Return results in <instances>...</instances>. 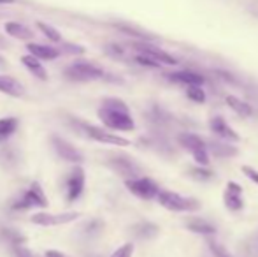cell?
I'll return each mask as SVG.
<instances>
[{"label":"cell","instance_id":"cell-13","mask_svg":"<svg viewBox=\"0 0 258 257\" xmlns=\"http://www.w3.org/2000/svg\"><path fill=\"white\" fill-rule=\"evenodd\" d=\"M209 129L211 132L214 134V136L221 137V139L225 141H239L241 137H239V134L235 132L234 129L230 127V125L225 122L223 117H213L209 120Z\"/></svg>","mask_w":258,"mask_h":257},{"label":"cell","instance_id":"cell-22","mask_svg":"<svg viewBox=\"0 0 258 257\" xmlns=\"http://www.w3.org/2000/svg\"><path fill=\"white\" fill-rule=\"evenodd\" d=\"M186 227L191 231V233L197 234H214L216 233V227L211 222H207L204 219H191L186 222Z\"/></svg>","mask_w":258,"mask_h":257},{"label":"cell","instance_id":"cell-23","mask_svg":"<svg viewBox=\"0 0 258 257\" xmlns=\"http://www.w3.org/2000/svg\"><path fill=\"white\" fill-rule=\"evenodd\" d=\"M18 129V118L14 117H6L0 118V141H6L16 132Z\"/></svg>","mask_w":258,"mask_h":257},{"label":"cell","instance_id":"cell-31","mask_svg":"<svg viewBox=\"0 0 258 257\" xmlns=\"http://www.w3.org/2000/svg\"><path fill=\"white\" fill-rule=\"evenodd\" d=\"M134 255V243H125L119 248H116L109 257H132Z\"/></svg>","mask_w":258,"mask_h":257},{"label":"cell","instance_id":"cell-36","mask_svg":"<svg viewBox=\"0 0 258 257\" xmlns=\"http://www.w3.org/2000/svg\"><path fill=\"white\" fill-rule=\"evenodd\" d=\"M107 53H111V55H123V49L119 48V46L111 44V46H107Z\"/></svg>","mask_w":258,"mask_h":257},{"label":"cell","instance_id":"cell-32","mask_svg":"<svg viewBox=\"0 0 258 257\" xmlns=\"http://www.w3.org/2000/svg\"><path fill=\"white\" fill-rule=\"evenodd\" d=\"M61 52L65 53H71V55H83V53L86 52L83 46H78V44H71V42H67V44L61 46Z\"/></svg>","mask_w":258,"mask_h":257},{"label":"cell","instance_id":"cell-35","mask_svg":"<svg viewBox=\"0 0 258 257\" xmlns=\"http://www.w3.org/2000/svg\"><path fill=\"white\" fill-rule=\"evenodd\" d=\"M44 257H71V255L63 254V252H60V250H46Z\"/></svg>","mask_w":258,"mask_h":257},{"label":"cell","instance_id":"cell-9","mask_svg":"<svg viewBox=\"0 0 258 257\" xmlns=\"http://www.w3.org/2000/svg\"><path fill=\"white\" fill-rule=\"evenodd\" d=\"M109 166H111L112 171H116L118 175L125 176L126 180L130 178H139L141 175V168L136 164V161L125 155H116V157L109 159Z\"/></svg>","mask_w":258,"mask_h":257},{"label":"cell","instance_id":"cell-11","mask_svg":"<svg viewBox=\"0 0 258 257\" xmlns=\"http://www.w3.org/2000/svg\"><path fill=\"white\" fill-rule=\"evenodd\" d=\"M134 48H136L137 53H143V55L151 57V59L156 60V62H160L162 65H177V60L174 59L172 55H169L167 52L156 48L153 44H148V42H136Z\"/></svg>","mask_w":258,"mask_h":257},{"label":"cell","instance_id":"cell-14","mask_svg":"<svg viewBox=\"0 0 258 257\" xmlns=\"http://www.w3.org/2000/svg\"><path fill=\"white\" fill-rule=\"evenodd\" d=\"M223 199H225V206L230 212H239L244 206V201H242V187L235 182H228Z\"/></svg>","mask_w":258,"mask_h":257},{"label":"cell","instance_id":"cell-8","mask_svg":"<svg viewBox=\"0 0 258 257\" xmlns=\"http://www.w3.org/2000/svg\"><path fill=\"white\" fill-rule=\"evenodd\" d=\"M83 129H85L86 136L99 141V143L112 144V146H130V141L126 139V137H121V136H118V134H112L105 129L95 127V125H88V124H83Z\"/></svg>","mask_w":258,"mask_h":257},{"label":"cell","instance_id":"cell-29","mask_svg":"<svg viewBox=\"0 0 258 257\" xmlns=\"http://www.w3.org/2000/svg\"><path fill=\"white\" fill-rule=\"evenodd\" d=\"M136 62L139 65H144V67H151V69H158L162 67V64L156 62V60H153L151 57L148 55H143V53H137L136 55Z\"/></svg>","mask_w":258,"mask_h":257},{"label":"cell","instance_id":"cell-12","mask_svg":"<svg viewBox=\"0 0 258 257\" xmlns=\"http://www.w3.org/2000/svg\"><path fill=\"white\" fill-rule=\"evenodd\" d=\"M53 148L56 150V153L67 162H74V164H78V162L83 161L81 151H79L72 143H69L67 139H63V137L54 136L53 137Z\"/></svg>","mask_w":258,"mask_h":257},{"label":"cell","instance_id":"cell-2","mask_svg":"<svg viewBox=\"0 0 258 257\" xmlns=\"http://www.w3.org/2000/svg\"><path fill=\"white\" fill-rule=\"evenodd\" d=\"M156 201L160 206H163L169 212H177V213H188V212H197L201 210V202L194 197H184L172 190H160L156 195Z\"/></svg>","mask_w":258,"mask_h":257},{"label":"cell","instance_id":"cell-30","mask_svg":"<svg viewBox=\"0 0 258 257\" xmlns=\"http://www.w3.org/2000/svg\"><path fill=\"white\" fill-rule=\"evenodd\" d=\"M207 245H209V250L213 252L214 257H234L232 254H228L227 248H225L221 243H218V241H209Z\"/></svg>","mask_w":258,"mask_h":257},{"label":"cell","instance_id":"cell-37","mask_svg":"<svg viewBox=\"0 0 258 257\" xmlns=\"http://www.w3.org/2000/svg\"><path fill=\"white\" fill-rule=\"evenodd\" d=\"M14 2H16V0H0V6H2V4L7 6V4H14Z\"/></svg>","mask_w":258,"mask_h":257},{"label":"cell","instance_id":"cell-5","mask_svg":"<svg viewBox=\"0 0 258 257\" xmlns=\"http://www.w3.org/2000/svg\"><path fill=\"white\" fill-rule=\"evenodd\" d=\"M48 195L44 194L42 187L37 182H34L30 187L27 189V192L21 194V197H18L13 202L14 210H30V208H48Z\"/></svg>","mask_w":258,"mask_h":257},{"label":"cell","instance_id":"cell-7","mask_svg":"<svg viewBox=\"0 0 258 257\" xmlns=\"http://www.w3.org/2000/svg\"><path fill=\"white\" fill-rule=\"evenodd\" d=\"M125 185L134 195H137L139 199H146V201L155 199L156 195H158V192H160V187L156 185L151 178H148V176L130 178V180H126V182H125Z\"/></svg>","mask_w":258,"mask_h":257},{"label":"cell","instance_id":"cell-3","mask_svg":"<svg viewBox=\"0 0 258 257\" xmlns=\"http://www.w3.org/2000/svg\"><path fill=\"white\" fill-rule=\"evenodd\" d=\"M177 141L179 144L184 148L186 151H190L194 161L197 162L199 166H209L211 159H209V148H207L206 141L202 139L201 136L191 132H181L177 136Z\"/></svg>","mask_w":258,"mask_h":257},{"label":"cell","instance_id":"cell-17","mask_svg":"<svg viewBox=\"0 0 258 257\" xmlns=\"http://www.w3.org/2000/svg\"><path fill=\"white\" fill-rule=\"evenodd\" d=\"M30 55L37 57L39 60H54L60 57V49L53 48V46H46V44H37V42H30L27 46Z\"/></svg>","mask_w":258,"mask_h":257},{"label":"cell","instance_id":"cell-4","mask_svg":"<svg viewBox=\"0 0 258 257\" xmlns=\"http://www.w3.org/2000/svg\"><path fill=\"white\" fill-rule=\"evenodd\" d=\"M65 78L72 79V81H95V79L104 78V69L92 62H85V60H79V62L71 64L63 71Z\"/></svg>","mask_w":258,"mask_h":257},{"label":"cell","instance_id":"cell-26","mask_svg":"<svg viewBox=\"0 0 258 257\" xmlns=\"http://www.w3.org/2000/svg\"><path fill=\"white\" fill-rule=\"evenodd\" d=\"M186 97L190 100L197 104H204L206 102V92L202 90V86L199 85H194V86H188L186 88Z\"/></svg>","mask_w":258,"mask_h":257},{"label":"cell","instance_id":"cell-15","mask_svg":"<svg viewBox=\"0 0 258 257\" xmlns=\"http://www.w3.org/2000/svg\"><path fill=\"white\" fill-rule=\"evenodd\" d=\"M167 79L172 83H177V85H184V86H194V85L202 86L206 81L204 76L199 74V72H194V71L170 72V74H167Z\"/></svg>","mask_w":258,"mask_h":257},{"label":"cell","instance_id":"cell-16","mask_svg":"<svg viewBox=\"0 0 258 257\" xmlns=\"http://www.w3.org/2000/svg\"><path fill=\"white\" fill-rule=\"evenodd\" d=\"M0 92L9 97H23L25 86L16 78H13V76L0 74Z\"/></svg>","mask_w":258,"mask_h":257},{"label":"cell","instance_id":"cell-20","mask_svg":"<svg viewBox=\"0 0 258 257\" xmlns=\"http://www.w3.org/2000/svg\"><path fill=\"white\" fill-rule=\"evenodd\" d=\"M158 226L153 222H137L136 226L132 227V233L136 238H139V240H150V238H155L156 234H158Z\"/></svg>","mask_w":258,"mask_h":257},{"label":"cell","instance_id":"cell-25","mask_svg":"<svg viewBox=\"0 0 258 257\" xmlns=\"http://www.w3.org/2000/svg\"><path fill=\"white\" fill-rule=\"evenodd\" d=\"M37 28L42 32V34L46 35V37L49 39V41L53 42H61V34L56 30L54 27H51V25L44 23V21H37Z\"/></svg>","mask_w":258,"mask_h":257},{"label":"cell","instance_id":"cell-18","mask_svg":"<svg viewBox=\"0 0 258 257\" xmlns=\"http://www.w3.org/2000/svg\"><path fill=\"white\" fill-rule=\"evenodd\" d=\"M4 30L14 39H20V41H30L34 39V32L28 27H25L23 23H18V21H7L4 25Z\"/></svg>","mask_w":258,"mask_h":257},{"label":"cell","instance_id":"cell-6","mask_svg":"<svg viewBox=\"0 0 258 257\" xmlns=\"http://www.w3.org/2000/svg\"><path fill=\"white\" fill-rule=\"evenodd\" d=\"M78 212H63V213H48V212H39L30 217V222L41 227H53V226H63V224H71L79 219Z\"/></svg>","mask_w":258,"mask_h":257},{"label":"cell","instance_id":"cell-24","mask_svg":"<svg viewBox=\"0 0 258 257\" xmlns=\"http://www.w3.org/2000/svg\"><path fill=\"white\" fill-rule=\"evenodd\" d=\"M209 150L213 151V155H214V157H218V159L234 157V155H237V148L230 146V144H225V143H218V141L211 143Z\"/></svg>","mask_w":258,"mask_h":257},{"label":"cell","instance_id":"cell-10","mask_svg":"<svg viewBox=\"0 0 258 257\" xmlns=\"http://www.w3.org/2000/svg\"><path fill=\"white\" fill-rule=\"evenodd\" d=\"M85 182H86V176L83 168L76 166L71 173H69V178H67V201L69 202H74L76 199L81 197L83 190H85Z\"/></svg>","mask_w":258,"mask_h":257},{"label":"cell","instance_id":"cell-1","mask_svg":"<svg viewBox=\"0 0 258 257\" xmlns=\"http://www.w3.org/2000/svg\"><path fill=\"white\" fill-rule=\"evenodd\" d=\"M97 115H99V120L111 130L130 132L136 129V122L130 115L128 106L125 100L118 99V97H105Z\"/></svg>","mask_w":258,"mask_h":257},{"label":"cell","instance_id":"cell-33","mask_svg":"<svg viewBox=\"0 0 258 257\" xmlns=\"http://www.w3.org/2000/svg\"><path fill=\"white\" fill-rule=\"evenodd\" d=\"M241 171H242V175H246L251 182H255L258 185V171L255 168H251V166H242Z\"/></svg>","mask_w":258,"mask_h":257},{"label":"cell","instance_id":"cell-21","mask_svg":"<svg viewBox=\"0 0 258 257\" xmlns=\"http://www.w3.org/2000/svg\"><path fill=\"white\" fill-rule=\"evenodd\" d=\"M227 104H228V108H230L234 113H237L239 117H242V118H248V117H251L253 115V108H251V104H248V102H244V100H241L239 97H235V95H227Z\"/></svg>","mask_w":258,"mask_h":257},{"label":"cell","instance_id":"cell-27","mask_svg":"<svg viewBox=\"0 0 258 257\" xmlns=\"http://www.w3.org/2000/svg\"><path fill=\"white\" fill-rule=\"evenodd\" d=\"M214 173L206 169V166H197V168H191L190 169V176L195 180H201V182H207V180L213 178Z\"/></svg>","mask_w":258,"mask_h":257},{"label":"cell","instance_id":"cell-34","mask_svg":"<svg viewBox=\"0 0 258 257\" xmlns=\"http://www.w3.org/2000/svg\"><path fill=\"white\" fill-rule=\"evenodd\" d=\"M14 254H16V257H39L35 252H32L30 248L27 247H14Z\"/></svg>","mask_w":258,"mask_h":257},{"label":"cell","instance_id":"cell-28","mask_svg":"<svg viewBox=\"0 0 258 257\" xmlns=\"http://www.w3.org/2000/svg\"><path fill=\"white\" fill-rule=\"evenodd\" d=\"M102 227H104L102 220H90L85 226V234L86 236H95V234H99L102 231Z\"/></svg>","mask_w":258,"mask_h":257},{"label":"cell","instance_id":"cell-19","mask_svg":"<svg viewBox=\"0 0 258 257\" xmlns=\"http://www.w3.org/2000/svg\"><path fill=\"white\" fill-rule=\"evenodd\" d=\"M21 64H23L25 67H27L28 71L35 76V78L41 79V81H46V79H48V71H46L44 65L41 64V60H39L37 57H34V55L21 57Z\"/></svg>","mask_w":258,"mask_h":257}]
</instances>
